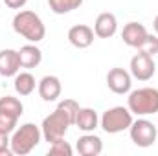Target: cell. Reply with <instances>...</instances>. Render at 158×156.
Instances as JSON below:
<instances>
[{"mask_svg": "<svg viewBox=\"0 0 158 156\" xmlns=\"http://www.w3.org/2000/svg\"><path fill=\"white\" fill-rule=\"evenodd\" d=\"M103 151V142L101 138L94 134H85L77 140V153L83 156H98Z\"/></svg>", "mask_w": 158, "mask_h": 156, "instance_id": "cell-13", "label": "cell"}, {"mask_svg": "<svg viewBox=\"0 0 158 156\" xmlns=\"http://www.w3.org/2000/svg\"><path fill=\"white\" fill-rule=\"evenodd\" d=\"M57 109H61V110L68 116L70 123L76 125V117H77V112H79V105L74 101V99H64V101H61V103L57 105Z\"/></svg>", "mask_w": 158, "mask_h": 156, "instance_id": "cell-20", "label": "cell"}, {"mask_svg": "<svg viewBox=\"0 0 158 156\" xmlns=\"http://www.w3.org/2000/svg\"><path fill=\"white\" fill-rule=\"evenodd\" d=\"M20 70V59L19 51L15 50H2L0 51V76L4 77H13Z\"/></svg>", "mask_w": 158, "mask_h": 156, "instance_id": "cell-11", "label": "cell"}, {"mask_svg": "<svg viewBox=\"0 0 158 156\" xmlns=\"http://www.w3.org/2000/svg\"><path fill=\"white\" fill-rule=\"evenodd\" d=\"M98 123H99V117L94 109H79L77 117H76V125L79 130L92 132L94 129H98Z\"/></svg>", "mask_w": 158, "mask_h": 156, "instance_id": "cell-16", "label": "cell"}, {"mask_svg": "<svg viewBox=\"0 0 158 156\" xmlns=\"http://www.w3.org/2000/svg\"><path fill=\"white\" fill-rule=\"evenodd\" d=\"M127 109L136 116H149L158 112V90L156 88H138L131 92L127 99Z\"/></svg>", "mask_w": 158, "mask_h": 156, "instance_id": "cell-3", "label": "cell"}, {"mask_svg": "<svg viewBox=\"0 0 158 156\" xmlns=\"http://www.w3.org/2000/svg\"><path fill=\"white\" fill-rule=\"evenodd\" d=\"M155 61L151 55L140 51L136 53L132 59H131V76L136 77L138 81H149V79L155 76Z\"/></svg>", "mask_w": 158, "mask_h": 156, "instance_id": "cell-7", "label": "cell"}, {"mask_svg": "<svg viewBox=\"0 0 158 156\" xmlns=\"http://www.w3.org/2000/svg\"><path fill=\"white\" fill-rule=\"evenodd\" d=\"M9 134L7 132H4V130H0V156H9L13 154V151H11V147H9Z\"/></svg>", "mask_w": 158, "mask_h": 156, "instance_id": "cell-24", "label": "cell"}, {"mask_svg": "<svg viewBox=\"0 0 158 156\" xmlns=\"http://www.w3.org/2000/svg\"><path fill=\"white\" fill-rule=\"evenodd\" d=\"M107 84L114 94H127L132 86L131 74L123 68H112L107 74Z\"/></svg>", "mask_w": 158, "mask_h": 156, "instance_id": "cell-8", "label": "cell"}, {"mask_svg": "<svg viewBox=\"0 0 158 156\" xmlns=\"http://www.w3.org/2000/svg\"><path fill=\"white\" fill-rule=\"evenodd\" d=\"M153 28H155V31L158 33V15H156V18H155V22H153Z\"/></svg>", "mask_w": 158, "mask_h": 156, "instance_id": "cell-26", "label": "cell"}, {"mask_svg": "<svg viewBox=\"0 0 158 156\" xmlns=\"http://www.w3.org/2000/svg\"><path fill=\"white\" fill-rule=\"evenodd\" d=\"M129 129H131V140L138 147H151L156 142V127L149 119L132 121Z\"/></svg>", "mask_w": 158, "mask_h": 156, "instance_id": "cell-6", "label": "cell"}, {"mask_svg": "<svg viewBox=\"0 0 158 156\" xmlns=\"http://www.w3.org/2000/svg\"><path fill=\"white\" fill-rule=\"evenodd\" d=\"M15 90L20 96H30L35 90V77L30 72H22L15 76Z\"/></svg>", "mask_w": 158, "mask_h": 156, "instance_id": "cell-17", "label": "cell"}, {"mask_svg": "<svg viewBox=\"0 0 158 156\" xmlns=\"http://www.w3.org/2000/svg\"><path fill=\"white\" fill-rule=\"evenodd\" d=\"M132 125V112L125 107H114L109 109L103 116H101V129L107 134H118L123 132L125 129H129Z\"/></svg>", "mask_w": 158, "mask_h": 156, "instance_id": "cell-5", "label": "cell"}, {"mask_svg": "<svg viewBox=\"0 0 158 156\" xmlns=\"http://www.w3.org/2000/svg\"><path fill=\"white\" fill-rule=\"evenodd\" d=\"M19 59L22 68H35L42 61V51L33 44H26L19 50Z\"/></svg>", "mask_w": 158, "mask_h": 156, "instance_id": "cell-15", "label": "cell"}, {"mask_svg": "<svg viewBox=\"0 0 158 156\" xmlns=\"http://www.w3.org/2000/svg\"><path fill=\"white\" fill-rule=\"evenodd\" d=\"M13 30L30 42H39L46 35V28L39 15L33 11H20L13 18Z\"/></svg>", "mask_w": 158, "mask_h": 156, "instance_id": "cell-1", "label": "cell"}, {"mask_svg": "<svg viewBox=\"0 0 158 156\" xmlns=\"http://www.w3.org/2000/svg\"><path fill=\"white\" fill-rule=\"evenodd\" d=\"M0 112L9 114V116H15V117H20L22 112H24V107H22V103L17 97L4 96V97H0Z\"/></svg>", "mask_w": 158, "mask_h": 156, "instance_id": "cell-18", "label": "cell"}, {"mask_svg": "<svg viewBox=\"0 0 158 156\" xmlns=\"http://www.w3.org/2000/svg\"><path fill=\"white\" fill-rule=\"evenodd\" d=\"M140 51H143V53H147V55H151V57H155L158 53V37L155 35H147V39L143 40V44L138 48Z\"/></svg>", "mask_w": 158, "mask_h": 156, "instance_id": "cell-22", "label": "cell"}, {"mask_svg": "<svg viewBox=\"0 0 158 156\" xmlns=\"http://www.w3.org/2000/svg\"><path fill=\"white\" fill-rule=\"evenodd\" d=\"M147 35L149 33H147L145 26L143 24H138V22H129L123 28V31H121L123 42L127 46H131V48H140L143 44V40L147 39Z\"/></svg>", "mask_w": 158, "mask_h": 156, "instance_id": "cell-9", "label": "cell"}, {"mask_svg": "<svg viewBox=\"0 0 158 156\" xmlns=\"http://www.w3.org/2000/svg\"><path fill=\"white\" fill-rule=\"evenodd\" d=\"M4 2H6V6L11 7V9H20V7L26 6L28 0H4Z\"/></svg>", "mask_w": 158, "mask_h": 156, "instance_id": "cell-25", "label": "cell"}, {"mask_svg": "<svg viewBox=\"0 0 158 156\" xmlns=\"http://www.w3.org/2000/svg\"><path fill=\"white\" fill-rule=\"evenodd\" d=\"M39 94L44 101H55L61 96V81L55 76H46L39 83Z\"/></svg>", "mask_w": 158, "mask_h": 156, "instance_id": "cell-14", "label": "cell"}, {"mask_svg": "<svg viewBox=\"0 0 158 156\" xmlns=\"http://www.w3.org/2000/svg\"><path fill=\"white\" fill-rule=\"evenodd\" d=\"M81 4H83V0H48L50 9H52L53 13H57V15L70 13V11L77 9Z\"/></svg>", "mask_w": 158, "mask_h": 156, "instance_id": "cell-19", "label": "cell"}, {"mask_svg": "<svg viewBox=\"0 0 158 156\" xmlns=\"http://www.w3.org/2000/svg\"><path fill=\"white\" fill-rule=\"evenodd\" d=\"M68 40L72 46H76L79 50L83 48H88L92 42H94V30L85 26V24H77V26H72L68 30Z\"/></svg>", "mask_w": 158, "mask_h": 156, "instance_id": "cell-10", "label": "cell"}, {"mask_svg": "<svg viewBox=\"0 0 158 156\" xmlns=\"http://www.w3.org/2000/svg\"><path fill=\"white\" fill-rule=\"evenodd\" d=\"M17 119H19V117L0 112V130H4V132H7V134L13 132L15 127H17Z\"/></svg>", "mask_w": 158, "mask_h": 156, "instance_id": "cell-23", "label": "cell"}, {"mask_svg": "<svg viewBox=\"0 0 158 156\" xmlns=\"http://www.w3.org/2000/svg\"><path fill=\"white\" fill-rule=\"evenodd\" d=\"M70 125H72V123H70L68 116H66L61 109H55L50 116L44 117L40 130H42L44 140L50 142V143H53V142L64 138V134H66V130H68Z\"/></svg>", "mask_w": 158, "mask_h": 156, "instance_id": "cell-4", "label": "cell"}, {"mask_svg": "<svg viewBox=\"0 0 158 156\" xmlns=\"http://www.w3.org/2000/svg\"><path fill=\"white\" fill-rule=\"evenodd\" d=\"M48 154H52V156H72V147L61 138V140H57V142L52 143Z\"/></svg>", "mask_w": 158, "mask_h": 156, "instance_id": "cell-21", "label": "cell"}, {"mask_svg": "<svg viewBox=\"0 0 158 156\" xmlns=\"http://www.w3.org/2000/svg\"><path fill=\"white\" fill-rule=\"evenodd\" d=\"M118 30V20L112 13H101L98 18H96V24H94V33L101 39H109L116 33Z\"/></svg>", "mask_w": 158, "mask_h": 156, "instance_id": "cell-12", "label": "cell"}, {"mask_svg": "<svg viewBox=\"0 0 158 156\" xmlns=\"http://www.w3.org/2000/svg\"><path fill=\"white\" fill-rule=\"evenodd\" d=\"M40 136H42V130L37 125H33V123L20 125V129H17L13 132L11 142H9V147H11L13 154L24 156L28 153H31V149H35L39 145Z\"/></svg>", "mask_w": 158, "mask_h": 156, "instance_id": "cell-2", "label": "cell"}]
</instances>
